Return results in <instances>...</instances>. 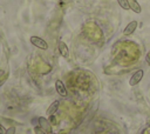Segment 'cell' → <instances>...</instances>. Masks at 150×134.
I'll return each instance as SVG.
<instances>
[{
	"label": "cell",
	"instance_id": "obj_1",
	"mask_svg": "<svg viewBox=\"0 0 150 134\" xmlns=\"http://www.w3.org/2000/svg\"><path fill=\"white\" fill-rule=\"evenodd\" d=\"M29 40H30L32 45H34L35 47H38V48H40V49H43V51L48 49V43H47V42H46V40H43L42 38L33 35V36H30V39H29Z\"/></svg>",
	"mask_w": 150,
	"mask_h": 134
},
{
	"label": "cell",
	"instance_id": "obj_2",
	"mask_svg": "<svg viewBox=\"0 0 150 134\" xmlns=\"http://www.w3.org/2000/svg\"><path fill=\"white\" fill-rule=\"evenodd\" d=\"M142 78H143V71H142V69L136 71V72L131 75V78H130V80H129V85H130V86H136V85L142 80Z\"/></svg>",
	"mask_w": 150,
	"mask_h": 134
},
{
	"label": "cell",
	"instance_id": "obj_3",
	"mask_svg": "<svg viewBox=\"0 0 150 134\" xmlns=\"http://www.w3.org/2000/svg\"><path fill=\"white\" fill-rule=\"evenodd\" d=\"M55 89H56L57 94L61 95V96H67V94H68L67 88H66L64 83H63L61 80H56V81H55Z\"/></svg>",
	"mask_w": 150,
	"mask_h": 134
},
{
	"label": "cell",
	"instance_id": "obj_4",
	"mask_svg": "<svg viewBox=\"0 0 150 134\" xmlns=\"http://www.w3.org/2000/svg\"><path fill=\"white\" fill-rule=\"evenodd\" d=\"M38 121H39V126L40 127H42L47 133H52V125L46 118L40 116V118H38Z\"/></svg>",
	"mask_w": 150,
	"mask_h": 134
},
{
	"label": "cell",
	"instance_id": "obj_5",
	"mask_svg": "<svg viewBox=\"0 0 150 134\" xmlns=\"http://www.w3.org/2000/svg\"><path fill=\"white\" fill-rule=\"evenodd\" d=\"M136 28H137V21H136V20H132V21H130V22L125 26V28H124V31H123V34H124V35H130V34H132V33L136 31Z\"/></svg>",
	"mask_w": 150,
	"mask_h": 134
},
{
	"label": "cell",
	"instance_id": "obj_6",
	"mask_svg": "<svg viewBox=\"0 0 150 134\" xmlns=\"http://www.w3.org/2000/svg\"><path fill=\"white\" fill-rule=\"evenodd\" d=\"M57 48H59V52H60V54L63 56V58H69V49H68V46L63 42V41H59V43H57Z\"/></svg>",
	"mask_w": 150,
	"mask_h": 134
},
{
	"label": "cell",
	"instance_id": "obj_7",
	"mask_svg": "<svg viewBox=\"0 0 150 134\" xmlns=\"http://www.w3.org/2000/svg\"><path fill=\"white\" fill-rule=\"evenodd\" d=\"M59 107H60V101H59V100H55L54 102H52V103L49 105V107H48L47 110H46V114H47L48 116H52L53 114L56 113V110L59 109Z\"/></svg>",
	"mask_w": 150,
	"mask_h": 134
},
{
	"label": "cell",
	"instance_id": "obj_8",
	"mask_svg": "<svg viewBox=\"0 0 150 134\" xmlns=\"http://www.w3.org/2000/svg\"><path fill=\"white\" fill-rule=\"evenodd\" d=\"M129 6H130V9L135 13H141V11H142L139 4L136 0H129Z\"/></svg>",
	"mask_w": 150,
	"mask_h": 134
},
{
	"label": "cell",
	"instance_id": "obj_9",
	"mask_svg": "<svg viewBox=\"0 0 150 134\" xmlns=\"http://www.w3.org/2000/svg\"><path fill=\"white\" fill-rule=\"evenodd\" d=\"M118 5L123 8V9H130V6H129V0H117Z\"/></svg>",
	"mask_w": 150,
	"mask_h": 134
},
{
	"label": "cell",
	"instance_id": "obj_10",
	"mask_svg": "<svg viewBox=\"0 0 150 134\" xmlns=\"http://www.w3.org/2000/svg\"><path fill=\"white\" fill-rule=\"evenodd\" d=\"M34 132H35V134H49V133H47L42 127H40L39 125L34 127Z\"/></svg>",
	"mask_w": 150,
	"mask_h": 134
},
{
	"label": "cell",
	"instance_id": "obj_11",
	"mask_svg": "<svg viewBox=\"0 0 150 134\" xmlns=\"http://www.w3.org/2000/svg\"><path fill=\"white\" fill-rule=\"evenodd\" d=\"M5 134H15V127H9L8 129H6Z\"/></svg>",
	"mask_w": 150,
	"mask_h": 134
},
{
	"label": "cell",
	"instance_id": "obj_12",
	"mask_svg": "<svg viewBox=\"0 0 150 134\" xmlns=\"http://www.w3.org/2000/svg\"><path fill=\"white\" fill-rule=\"evenodd\" d=\"M6 133V129L2 127V125H0V134H5Z\"/></svg>",
	"mask_w": 150,
	"mask_h": 134
},
{
	"label": "cell",
	"instance_id": "obj_13",
	"mask_svg": "<svg viewBox=\"0 0 150 134\" xmlns=\"http://www.w3.org/2000/svg\"><path fill=\"white\" fill-rule=\"evenodd\" d=\"M145 60H146V62L150 65V55H149V54H146V56H145Z\"/></svg>",
	"mask_w": 150,
	"mask_h": 134
},
{
	"label": "cell",
	"instance_id": "obj_14",
	"mask_svg": "<svg viewBox=\"0 0 150 134\" xmlns=\"http://www.w3.org/2000/svg\"><path fill=\"white\" fill-rule=\"evenodd\" d=\"M148 54H149V55H150V52H149V53H148Z\"/></svg>",
	"mask_w": 150,
	"mask_h": 134
}]
</instances>
